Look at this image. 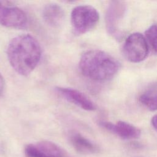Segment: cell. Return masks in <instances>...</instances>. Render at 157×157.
I'll return each mask as SVG.
<instances>
[{
    "instance_id": "cell-1",
    "label": "cell",
    "mask_w": 157,
    "mask_h": 157,
    "mask_svg": "<svg viewBox=\"0 0 157 157\" xmlns=\"http://www.w3.org/2000/svg\"><path fill=\"white\" fill-rule=\"evenodd\" d=\"M42 55L38 40L30 34H20L12 38L7 48V56L12 67L18 74L27 76L35 69Z\"/></svg>"
},
{
    "instance_id": "cell-2",
    "label": "cell",
    "mask_w": 157,
    "mask_h": 157,
    "mask_svg": "<svg viewBox=\"0 0 157 157\" xmlns=\"http://www.w3.org/2000/svg\"><path fill=\"white\" fill-rule=\"evenodd\" d=\"M78 67L85 77L94 81L104 82L116 75L120 64L115 58L104 51L91 50L81 56Z\"/></svg>"
},
{
    "instance_id": "cell-3",
    "label": "cell",
    "mask_w": 157,
    "mask_h": 157,
    "mask_svg": "<svg viewBox=\"0 0 157 157\" xmlns=\"http://www.w3.org/2000/svg\"><path fill=\"white\" fill-rule=\"evenodd\" d=\"M99 20L96 9L90 5L75 7L71 13V23L74 33L82 35L93 29Z\"/></svg>"
},
{
    "instance_id": "cell-4",
    "label": "cell",
    "mask_w": 157,
    "mask_h": 157,
    "mask_svg": "<svg viewBox=\"0 0 157 157\" xmlns=\"http://www.w3.org/2000/svg\"><path fill=\"white\" fill-rule=\"evenodd\" d=\"M123 53L130 62L136 63L142 61L147 58L148 53L146 38L139 33L131 34L123 44Z\"/></svg>"
},
{
    "instance_id": "cell-5",
    "label": "cell",
    "mask_w": 157,
    "mask_h": 157,
    "mask_svg": "<svg viewBox=\"0 0 157 157\" xmlns=\"http://www.w3.org/2000/svg\"><path fill=\"white\" fill-rule=\"evenodd\" d=\"M0 24L8 28L22 29L26 27L28 18L20 8L10 2L0 1Z\"/></svg>"
},
{
    "instance_id": "cell-6",
    "label": "cell",
    "mask_w": 157,
    "mask_h": 157,
    "mask_svg": "<svg viewBox=\"0 0 157 157\" xmlns=\"http://www.w3.org/2000/svg\"><path fill=\"white\" fill-rule=\"evenodd\" d=\"M126 10V4L121 1H113L108 6L105 17V26L107 33L114 38L120 39L121 36L119 25Z\"/></svg>"
},
{
    "instance_id": "cell-7",
    "label": "cell",
    "mask_w": 157,
    "mask_h": 157,
    "mask_svg": "<svg viewBox=\"0 0 157 157\" xmlns=\"http://www.w3.org/2000/svg\"><path fill=\"white\" fill-rule=\"evenodd\" d=\"M26 157H66L65 151L54 142L42 140L26 145Z\"/></svg>"
},
{
    "instance_id": "cell-8",
    "label": "cell",
    "mask_w": 157,
    "mask_h": 157,
    "mask_svg": "<svg viewBox=\"0 0 157 157\" xmlns=\"http://www.w3.org/2000/svg\"><path fill=\"white\" fill-rule=\"evenodd\" d=\"M56 88L57 92L66 100L80 108L88 111H93L96 109L94 103L81 91L71 88L56 87Z\"/></svg>"
},
{
    "instance_id": "cell-9",
    "label": "cell",
    "mask_w": 157,
    "mask_h": 157,
    "mask_svg": "<svg viewBox=\"0 0 157 157\" xmlns=\"http://www.w3.org/2000/svg\"><path fill=\"white\" fill-rule=\"evenodd\" d=\"M99 124L107 131L125 140L137 139L141 134V131L138 128L123 121H119L115 124L108 121H101Z\"/></svg>"
},
{
    "instance_id": "cell-10",
    "label": "cell",
    "mask_w": 157,
    "mask_h": 157,
    "mask_svg": "<svg viewBox=\"0 0 157 157\" xmlns=\"http://www.w3.org/2000/svg\"><path fill=\"white\" fill-rule=\"evenodd\" d=\"M42 18L45 23L50 27L58 28L63 23L64 11L59 4L50 3L44 7Z\"/></svg>"
},
{
    "instance_id": "cell-11",
    "label": "cell",
    "mask_w": 157,
    "mask_h": 157,
    "mask_svg": "<svg viewBox=\"0 0 157 157\" xmlns=\"http://www.w3.org/2000/svg\"><path fill=\"white\" fill-rule=\"evenodd\" d=\"M69 140L74 149L80 153L90 155L96 153L99 151L96 144L79 132H72L69 136Z\"/></svg>"
},
{
    "instance_id": "cell-12",
    "label": "cell",
    "mask_w": 157,
    "mask_h": 157,
    "mask_svg": "<svg viewBox=\"0 0 157 157\" xmlns=\"http://www.w3.org/2000/svg\"><path fill=\"white\" fill-rule=\"evenodd\" d=\"M140 102L148 109L157 110V88L148 90L140 97Z\"/></svg>"
},
{
    "instance_id": "cell-13",
    "label": "cell",
    "mask_w": 157,
    "mask_h": 157,
    "mask_svg": "<svg viewBox=\"0 0 157 157\" xmlns=\"http://www.w3.org/2000/svg\"><path fill=\"white\" fill-rule=\"evenodd\" d=\"M145 36L154 51L157 53V25L150 26L145 31Z\"/></svg>"
},
{
    "instance_id": "cell-14",
    "label": "cell",
    "mask_w": 157,
    "mask_h": 157,
    "mask_svg": "<svg viewBox=\"0 0 157 157\" xmlns=\"http://www.w3.org/2000/svg\"><path fill=\"white\" fill-rule=\"evenodd\" d=\"M5 87V82L3 77L2 76L1 74L0 73V96L2 94Z\"/></svg>"
},
{
    "instance_id": "cell-15",
    "label": "cell",
    "mask_w": 157,
    "mask_h": 157,
    "mask_svg": "<svg viewBox=\"0 0 157 157\" xmlns=\"http://www.w3.org/2000/svg\"><path fill=\"white\" fill-rule=\"evenodd\" d=\"M151 124L153 128L157 131V115L153 116L151 118Z\"/></svg>"
}]
</instances>
